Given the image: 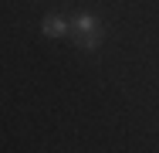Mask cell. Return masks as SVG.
<instances>
[{"instance_id": "1", "label": "cell", "mask_w": 159, "mask_h": 153, "mask_svg": "<svg viewBox=\"0 0 159 153\" xmlns=\"http://www.w3.org/2000/svg\"><path fill=\"white\" fill-rule=\"evenodd\" d=\"M41 31H44V37H68L71 34V21L61 17V14H48L41 21Z\"/></svg>"}, {"instance_id": "2", "label": "cell", "mask_w": 159, "mask_h": 153, "mask_svg": "<svg viewBox=\"0 0 159 153\" xmlns=\"http://www.w3.org/2000/svg\"><path fill=\"white\" fill-rule=\"evenodd\" d=\"M92 31H102V21H98L95 14L78 10V14L71 17V37H75V34H92Z\"/></svg>"}, {"instance_id": "3", "label": "cell", "mask_w": 159, "mask_h": 153, "mask_svg": "<svg viewBox=\"0 0 159 153\" xmlns=\"http://www.w3.org/2000/svg\"><path fill=\"white\" fill-rule=\"evenodd\" d=\"M71 41H75L81 51H98V48H102V31H92V34H75Z\"/></svg>"}]
</instances>
